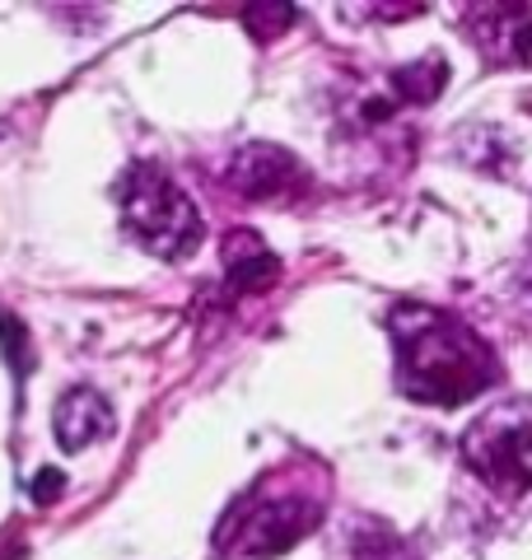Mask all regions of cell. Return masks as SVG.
Listing matches in <instances>:
<instances>
[{
  "label": "cell",
  "mask_w": 532,
  "mask_h": 560,
  "mask_svg": "<svg viewBox=\"0 0 532 560\" xmlns=\"http://www.w3.org/2000/svg\"><path fill=\"white\" fill-rule=\"evenodd\" d=\"M113 197L122 210V224H127L131 238L146 253L177 261V257H192L201 248L206 224H201L197 201H192L159 164H131L117 178Z\"/></svg>",
  "instance_id": "obj_3"
},
{
  "label": "cell",
  "mask_w": 532,
  "mask_h": 560,
  "mask_svg": "<svg viewBox=\"0 0 532 560\" xmlns=\"http://www.w3.org/2000/svg\"><path fill=\"white\" fill-rule=\"evenodd\" d=\"M61 490H66V477L57 467H43L38 471V481L28 486V495H33V504H51V500H61Z\"/></svg>",
  "instance_id": "obj_12"
},
{
  "label": "cell",
  "mask_w": 532,
  "mask_h": 560,
  "mask_svg": "<svg viewBox=\"0 0 532 560\" xmlns=\"http://www.w3.org/2000/svg\"><path fill=\"white\" fill-rule=\"evenodd\" d=\"M280 276V261L262 248L253 234H234L224 248V300H243V294L266 290Z\"/></svg>",
  "instance_id": "obj_7"
},
{
  "label": "cell",
  "mask_w": 532,
  "mask_h": 560,
  "mask_svg": "<svg viewBox=\"0 0 532 560\" xmlns=\"http://www.w3.org/2000/svg\"><path fill=\"white\" fill-rule=\"evenodd\" d=\"M323 523V495L304 481L266 477L229 504L216 528V560H271Z\"/></svg>",
  "instance_id": "obj_2"
},
{
  "label": "cell",
  "mask_w": 532,
  "mask_h": 560,
  "mask_svg": "<svg viewBox=\"0 0 532 560\" xmlns=\"http://www.w3.org/2000/svg\"><path fill=\"white\" fill-rule=\"evenodd\" d=\"M463 463L486 486L528 490L532 486V401H509L472 420L463 434Z\"/></svg>",
  "instance_id": "obj_4"
},
{
  "label": "cell",
  "mask_w": 532,
  "mask_h": 560,
  "mask_svg": "<svg viewBox=\"0 0 532 560\" xmlns=\"http://www.w3.org/2000/svg\"><path fill=\"white\" fill-rule=\"evenodd\" d=\"M51 425H57V440L66 453L76 448H89L99 440V434L113 430V411H108V397L94 393V388H70L61 397L57 416H51Z\"/></svg>",
  "instance_id": "obj_6"
},
{
  "label": "cell",
  "mask_w": 532,
  "mask_h": 560,
  "mask_svg": "<svg viewBox=\"0 0 532 560\" xmlns=\"http://www.w3.org/2000/svg\"><path fill=\"white\" fill-rule=\"evenodd\" d=\"M393 341L402 393L425 407H463L495 378L486 341L430 304H397Z\"/></svg>",
  "instance_id": "obj_1"
},
{
  "label": "cell",
  "mask_w": 532,
  "mask_h": 560,
  "mask_svg": "<svg viewBox=\"0 0 532 560\" xmlns=\"http://www.w3.org/2000/svg\"><path fill=\"white\" fill-rule=\"evenodd\" d=\"M443 80H449V70H443V61H420V66H406L393 75V90L406 98V103H430Z\"/></svg>",
  "instance_id": "obj_10"
},
{
  "label": "cell",
  "mask_w": 532,
  "mask_h": 560,
  "mask_svg": "<svg viewBox=\"0 0 532 560\" xmlns=\"http://www.w3.org/2000/svg\"><path fill=\"white\" fill-rule=\"evenodd\" d=\"M350 560H420V556L406 547L393 528H383V523H365V528L350 537Z\"/></svg>",
  "instance_id": "obj_9"
},
{
  "label": "cell",
  "mask_w": 532,
  "mask_h": 560,
  "mask_svg": "<svg viewBox=\"0 0 532 560\" xmlns=\"http://www.w3.org/2000/svg\"><path fill=\"white\" fill-rule=\"evenodd\" d=\"M0 341H5V360H10V370L14 378H28V337H24V323L20 318H10V313H0Z\"/></svg>",
  "instance_id": "obj_11"
},
{
  "label": "cell",
  "mask_w": 532,
  "mask_h": 560,
  "mask_svg": "<svg viewBox=\"0 0 532 560\" xmlns=\"http://www.w3.org/2000/svg\"><path fill=\"white\" fill-rule=\"evenodd\" d=\"M482 14L505 28L500 57L513 61V66H532V5H486Z\"/></svg>",
  "instance_id": "obj_8"
},
{
  "label": "cell",
  "mask_w": 532,
  "mask_h": 560,
  "mask_svg": "<svg viewBox=\"0 0 532 560\" xmlns=\"http://www.w3.org/2000/svg\"><path fill=\"white\" fill-rule=\"evenodd\" d=\"M224 178L247 201H290V197L304 191L309 173L290 150H280V145H243L234 160H229Z\"/></svg>",
  "instance_id": "obj_5"
}]
</instances>
